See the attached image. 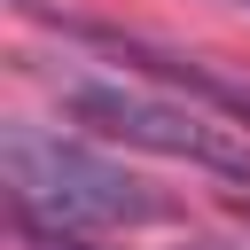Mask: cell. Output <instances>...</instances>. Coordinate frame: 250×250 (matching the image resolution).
<instances>
[{"instance_id": "obj_1", "label": "cell", "mask_w": 250, "mask_h": 250, "mask_svg": "<svg viewBox=\"0 0 250 250\" xmlns=\"http://www.w3.org/2000/svg\"><path fill=\"white\" fill-rule=\"evenodd\" d=\"M0 172H8V203L16 219L39 227H156L172 219L164 195H148L133 172H117L109 156L47 133V125H8L0 133Z\"/></svg>"}, {"instance_id": "obj_2", "label": "cell", "mask_w": 250, "mask_h": 250, "mask_svg": "<svg viewBox=\"0 0 250 250\" xmlns=\"http://www.w3.org/2000/svg\"><path fill=\"white\" fill-rule=\"evenodd\" d=\"M62 109L102 141H125V148H148V156H172V164H195L219 180H250V133L219 109L164 102L125 78H78V70L62 78Z\"/></svg>"}, {"instance_id": "obj_3", "label": "cell", "mask_w": 250, "mask_h": 250, "mask_svg": "<svg viewBox=\"0 0 250 250\" xmlns=\"http://www.w3.org/2000/svg\"><path fill=\"white\" fill-rule=\"evenodd\" d=\"M55 23H62V39H86V47L133 62V70L156 78V86H180L188 102H203V109H219V117H234V125L250 133V78H227V70H211V62H195V55H172V47H156V39L109 31V23H70V16H55Z\"/></svg>"}, {"instance_id": "obj_4", "label": "cell", "mask_w": 250, "mask_h": 250, "mask_svg": "<svg viewBox=\"0 0 250 250\" xmlns=\"http://www.w3.org/2000/svg\"><path fill=\"white\" fill-rule=\"evenodd\" d=\"M16 234H23L31 250H94L78 227H39V219H16Z\"/></svg>"}, {"instance_id": "obj_5", "label": "cell", "mask_w": 250, "mask_h": 250, "mask_svg": "<svg viewBox=\"0 0 250 250\" xmlns=\"http://www.w3.org/2000/svg\"><path fill=\"white\" fill-rule=\"evenodd\" d=\"M234 211H242V227H250V203H234Z\"/></svg>"}, {"instance_id": "obj_6", "label": "cell", "mask_w": 250, "mask_h": 250, "mask_svg": "<svg viewBox=\"0 0 250 250\" xmlns=\"http://www.w3.org/2000/svg\"><path fill=\"white\" fill-rule=\"evenodd\" d=\"M227 8H250V0H227Z\"/></svg>"}]
</instances>
